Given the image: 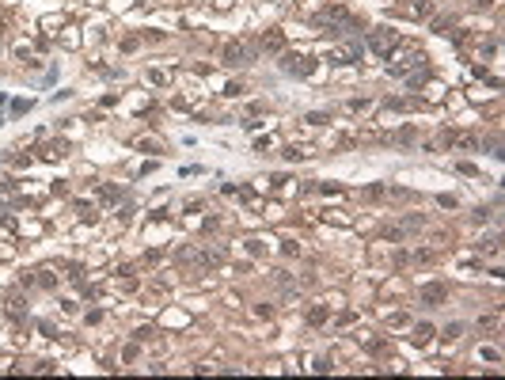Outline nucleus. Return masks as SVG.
Here are the masks:
<instances>
[{
	"label": "nucleus",
	"instance_id": "8",
	"mask_svg": "<svg viewBox=\"0 0 505 380\" xmlns=\"http://www.w3.org/2000/svg\"><path fill=\"white\" fill-rule=\"evenodd\" d=\"M437 335L429 323H422V327H414V346H429V338Z\"/></svg>",
	"mask_w": 505,
	"mask_h": 380
},
{
	"label": "nucleus",
	"instance_id": "20",
	"mask_svg": "<svg viewBox=\"0 0 505 380\" xmlns=\"http://www.w3.org/2000/svg\"><path fill=\"white\" fill-rule=\"evenodd\" d=\"M486 220H490V209H486V205H482V209H475V224H486Z\"/></svg>",
	"mask_w": 505,
	"mask_h": 380
},
{
	"label": "nucleus",
	"instance_id": "21",
	"mask_svg": "<svg viewBox=\"0 0 505 380\" xmlns=\"http://www.w3.org/2000/svg\"><path fill=\"white\" fill-rule=\"evenodd\" d=\"M475 4H478V8H490V4H494V0H475Z\"/></svg>",
	"mask_w": 505,
	"mask_h": 380
},
{
	"label": "nucleus",
	"instance_id": "10",
	"mask_svg": "<svg viewBox=\"0 0 505 380\" xmlns=\"http://www.w3.org/2000/svg\"><path fill=\"white\" fill-rule=\"evenodd\" d=\"M460 335H463V323H448L445 331H441V338H445V342H456Z\"/></svg>",
	"mask_w": 505,
	"mask_h": 380
},
{
	"label": "nucleus",
	"instance_id": "19",
	"mask_svg": "<svg viewBox=\"0 0 505 380\" xmlns=\"http://www.w3.org/2000/svg\"><path fill=\"white\" fill-rule=\"evenodd\" d=\"M255 316H259V320H270V316H274V308H270V304H259V308H255Z\"/></svg>",
	"mask_w": 505,
	"mask_h": 380
},
{
	"label": "nucleus",
	"instance_id": "11",
	"mask_svg": "<svg viewBox=\"0 0 505 380\" xmlns=\"http://www.w3.org/2000/svg\"><path fill=\"white\" fill-rule=\"evenodd\" d=\"M38 285H42V289H53V285H57V278H53V270H38Z\"/></svg>",
	"mask_w": 505,
	"mask_h": 380
},
{
	"label": "nucleus",
	"instance_id": "2",
	"mask_svg": "<svg viewBox=\"0 0 505 380\" xmlns=\"http://www.w3.org/2000/svg\"><path fill=\"white\" fill-rule=\"evenodd\" d=\"M395 46H399V34H395V30H388V27L369 30V50H376V54H391Z\"/></svg>",
	"mask_w": 505,
	"mask_h": 380
},
{
	"label": "nucleus",
	"instance_id": "7",
	"mask_svg": "<svg viewBox=\"0 0 505 380\" xmlns=\"http://www.w3.org/2000/svg\"><path fill=\"white\" fill-rule=\"evenodd\" d=\"M65 141H50V145H42V160H61L65 156Z\"/></svg>",
	"mask_w": 505,
	"mask_h": 380
},
{
	"label": "nucleus",
	"instance_id": "15",
	"mask_svg": "<svg viewBox=\"0 0 505 380\" xmlns=\"http://www.w3.org/2000/svg\"><path fill=\"white\" fill-rule=\"evenodd\" d=\"M69 281L72 285H84V266H69Z\"/></svg>",
	"mask_w": 505,
	"mask_h": 380
},
{
	"label": "nucleus",
	"instance_id": "14",
	"mask_svg": "<svg viewBox=\"0 0 505 380\" xmlns=\"http://www.w3.org/2000/svg\"><path fill=\"white\" fill-rule=\"evenodd\" d=\"M403 228H406V232H418V228H425V217H406Z\"/></svg>",
	"mask_w": 505,
	"mask_h": 380
},
{
	"label": "nucleus",
	"instance_id": "4",
	"mask_svg": "<svg viewBox=\"0 0 505 380\" xmlns=\"http://www.w3.org/2000/svg\"><path fill=\"white\" fill-rule=\"evenodd\" d=\"M247 54H251V50H247L243 42H228V46H224V65H232V69H239V65L247 61Z\"/></svg>",
	"mask_w": 505,
	"mask_h": 380
},
{
	"label": "nucleus",
	"instance_id": "1",
	"mask_svg": "<svg viewBox=\"0 0 505 380\" xmlns=\"http://www.w3.org/2000/svg\"><path fill=\"white\" fill-rule=\"evenodd\" d=\"M277 69L285 76H296V80H304V76L316 73V57L312 54H285V57L277 61Z\"/></svg>",
	"mask_w": 505,
	"mask_h": 380
},
{
	"label": "nucleus",
	"instance_id": "12",
	"mask_svg": "<svg viewBox=\"0 0 505 380\" xmlns=\"http://www.w3.org/2000/svg\"><path fill=\"white\" fill-rule=\"evenodd\" d=\"M456 148H463V152H471V148H478V137H471V133H463V137H456Z\"/></svg>",
	"mask_w": 505,
	"mask_h": 380
},
{
	"label": "nucleus",
	"instance_id": "6",
	"mask_svg": "<svg viewBox=\"0 0 505 380\" xmlns=\"http://www.w3.org/2000/svg\"><path fill=\"white\" fill-rule=\"evenodd\" d=\"M327 320H331V308H327V304H316V308H308V323H312V327H323Z\"/></svg>",
	"mask_w": 505,
	"mask_h": 380
},
{
	"label": "nucleus",
	"instance_id": "13",
	"mask_svg": "<svg viewBox=\"0 0 505 380\" xmlns=\"http://www.w3.org/2000/svg\"><path fill=\"white\" fill-rule=\"evenodd\" d=\"M304 122H308V126H327V114H323V110H312V114H304Z\"/></svg>",
	"mask_w": 505,
	"mask_h": 380
},
{
	"label": "nucleus",
	"instance_id": "3",
	"mask_svg": "<svg viewBox=\"0 0 505 380\" xmlns=\"http://www.w3.org/2000/svg\"><path fill=\"white\" fill-rule=\"evenodd\" d=\"M422 300H425L429 308H441V304L448 300V285H441V281H429V285L422 289Z\"/></svg>",
	"mask_w": 505,
	"mask_h": 380
},
{
	"label": "nucleus",
	"instance_id": "5",
	"mask_svg": "<svg viewBox=\"0 0 505 380\" xmlns=\"http://www.w3.org/2000/svg\"><path fill=\"white\" fill-rule=\"evenodd\" d=\"M262 50H266V54L285 50V30H266V34H262Z\"/></svg>",
	"mask_w": 505,
	"mask_h": 380
},
{
	"label": "nucleus",
	"instance_id": "18",
	"mask_svg": "<svg viewBox=\"0 0 505 380\" xmlns=\"http://www.w3.org/2000/svg\"><path fill=\"white\" fill-rule=\"evenodd\" d=\"M281 251H285V255H300V247H296V240H281Z\"/></svg>",
	"mask_w": 505,
	"mask_h": 380
},
{
	"label": "nucleus",
	"instance_id": "17",
	"mask_svg": "<svg viewBox=\"0 0 505 380\" xmlns=\"http://www.w3.org/2000/svg\"><path fill=\"white\" fill-rule=\"evenodd\" d=\"M478 353H482V361H502V353L494 350V346H482V350H478Z\"/></svg>",
	"mask_w": 505,
	"mask_h": 380
},
{
	"label": "nucleus",
	"instance_id": "9",
	"mask_svg": "<svg viewBox=\"0 0 505 380\" xmlns=\"http://www.w3.org/2000/svg\"><path fill=\"white\" fill-rule=\"evenodd\" d=\"M8 316H12V320H23V297H19V293L8 297Z\"/></svg>",
	"mask_w": 505,
	"mask_h": 380
},
{
	"label": "nucleus",
	"instance_id": "16",
	"mask_svg": "<svg viewBox=\"0 0 505 380\" xmlns=\"http://www.w3.org/2000/svg\"><path fill=\"white\" fill-rule=\"evenodd\" d=\"M478 251H482V255H498V240H482Z\"/></svg>",
	"mask_w": 505,
	"mask_h": 380
}]
</instances>
